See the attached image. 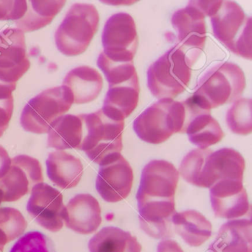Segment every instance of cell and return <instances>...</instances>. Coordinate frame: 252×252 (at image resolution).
<instances>
[{
    "instance_id": "6da1fadb",
    "label": "cell",
    "mask_w": 252,
    "mask_h": 252,
    "mask_svg": "<svg viewBox=\"0 0 252 252\" xmlns=\"http://www.w3.org/2000/svg\"><path fill=\"white\" fill-rule=\"evenodd\" d=\"M178 181L179 172L166 160H152L143 169L136 198L140 226L150 237H173L172 218L176 212L175 194Z\"/></svg>"
},
{
    "instance_id": "7a4b0ae2",
    "label": "cell",
    "mask_w": 252,
    "mask_h": 252,
    "mask_svg": "<svg viewBox=\"0 0 252 252\" xmlns=\"http://www.w3.org/2000/svg\"><path fill=\"white\" fill-rule=\"evenodd\" d=\"M214 35L231 52L252 60V19L232 1H205Z\"/></svg>"
},
{
    "instance_id": "3957f363",
    "label": "cell",
    "mask_w": 252,
    "mask_h": 252,
    "mask_svg": "<svg viewBox=\"0 0 252 252\" xmlns=\"http://www.w3.org/2000/svg\"><path fill=\"white\" fill-rule=\"evenodd\" d=\"M82 118L85 135L81 150L100 166L120 157L125 121L108 117L101 109L91 114H82Z\"/></svg>"
},
{
    "instance_id": "277c9868",
    "label": "cell",
    "mask_w": 252,
    "mask_h": 252,
    "mask_svg": "<svg viewBox=\"0 0 252 252\" xmlns=\"http://www.w3.org/2000/svg\"><path fill=\"white\" fill-rule=\"evenodd\" d=\"M246 88L242 69L231 63H219L200 78L192 95L204 110H209L237 99Z\"/></svg>"
},
{
    "instance_id": "5b68a950",
    "label": "cell",
    "mask_w": 252,
    "mask_h": 252,
    "mask_svg": "<svg viewBox=\"0 0 252 252\" xmlns=\"http://www.w3.org/2000/svg\"><path fill=\"white\" fill-rule=\"evenodd\" d=\"M186 107L184 101L163 98L146 109L133 122V129L142 141L159 144L173 134L185 133Z\"/></svg>"
},
{
    "instance_id": "8992f818",
    "label": "cell",
    "mask_w": 252,
    "mask_h": 252,
    "mask_svg": "<svg viewBox=\"0 0 252 252\" xmlns=\"http://www.w3.org/2000/svg\"><path fill=\"white\" fill-rule=\"evenodd\" d=\"M194 63L177 44L149 67L147 82L152 94L159 99L173 98L185 91L191 79Z\"/></svg>"
},
{
    "instance_id": "52a82bcc",
    "label": "cell",
    "mask_w": 252,
    "mask_h": 252,
    "mask_svg": "<svg viewBox=\"0 0 252 252\" xmlns=\"http://www.w3.org/2000/svg\"><path fill=\"white\" fill-rule=\"evenodd\" d=\"M98 24L99 14L94 5H72L55 33L59 51L67 57L83 54L96 33Z\"/></svg>"
},
{
    "instance_id": "ba28073f",
    "label": "cell",
    "mask_w": 252,
    "mask_h": 252,
    "mask_svg": "<svg viewBox=\"0 0 252 252\" xmlns=\"http://www.w3.org/2000/svg\"><path fill=\"white\" fill-rule=\"evenodd\" d=\"M73 104V94L67 87L45 90L30 100L23 109L22 126L27 132L48 133L51 125L67 113Z\"/></svg>"
},
{
    "instance_id": "9c48e42d",
    "label": "cell",
    "mask_w": 252,
    "mask_h": 252,
    "mask_svg": "<svg viewBox=\"0 0 252 252\" xmlns=\"http://www.w3.org/2000/svg\"><path fill=\"white\" fill-rule=\"evenodd\" d=\"M30 66L24 33L17 29L0 32V88L15 91L17 81Z\"/></svg>"
},
{
    "instance_id": "30bf717a",
    "label": "cell",
    "mask_w": 252,
    "mask_h": 252,
    "mask_svg": "<svg viewBox=\"0 0 252 252\" xmlns=\"http://www.w3.org/2000/svg\"><path fill=\"white\" fill-rule=\"evenodd\" d=\"M138 39L133 18L126 13L112 16L104 26L102 33L104 55L112 61L133 62Z\"/></svg>"
},
{
    "instance_id": "8fae6325",
    "label": "cell",
    "mask_w": 252,
    "mask_h": 252,
    "mask_svg": "<svg viewBox=\"0 0 252 252\" xmlns=\"http://www.w3.org/2000/svg\"><path fill=\"white\" fill-rule=\"evenodd\" d=\"M205 17L197 1H191L186 8L178 10L172 16V24L178 32V45L193 63L206 43Z\"/></svg>"
},
{
    "instance_id": "7c38bea8",
    "label": "cell",
    "mask_w": 252,
    "mask_h": 252,
    "mask_svg": "<svg viewBox=\"0 0 252 252\" xmlns=\"http://www.w3.org/2000/svg\"><path fill=\"white\" fill-rule=\"evenodd\" d=\"M43 180L42 166L37 159L26 155L16 156L11 160L9 170L0 178L2 202L20 200Z\"/></svg>"
},
{
    "instance_id": "4fadbf2b",
    "label": "cell",
    "mask_w": 252,
    "mask_h": 252,
    "mask_svg": "<svg viewBox=\"0 0 252 252\" xmlns=\"http://www.w3.org/2000/svg\"><path fill=\"white\" fill-rule=\"evenodd\" d=\"M64 209L63 194L57 189L43 182L32 189L27 211L45 229L57 232L63 228Z\"/></svg>"
},
{
    "instance_id": "5bb4252c",
    "label": "cell",
    "mask_w": 252,
    "mask_h": 252,
    "mask_svg": "<svg viewBox=\"0 0 252 252\" xmlns=\"http://www.w3.org/2000/svg\"><path fill=\"white\" fill-rule=\"evenodd\" d=\"M133 171L127 160L121 156L101 166L95 187L101 197L108 203H117L128 197L133 183Z\"/></svg>"
},
{
    "instance_id": "9a60e30c",
    "label": "cell",
    "mask_w": 252,
    "mask_h": 252,
    "mask_svg": "<svg viewBox=\"0 0 252 252\" xmlns=\"http://www.w3.org/2000/svg\"><path fill=\"white\" fill-rule=\"evenodd\" d=\"M209 189L212 209L217 218L235 219L244 216L250 209L243 181L224 180Z\"/></svg>"
},
{
    "instance_id": "2e32d148",
    "label": "cell",
    "mask_w": 252,
    "mask_h": 252,
    "mask_svg": "<svg viewBox=\"0 0 252 252\" xmlns=\"http://www.w3.org/2000/svg\"><path fill=\"white\" fill-rule=\"evenodd\" d=\"M184 102L187 109L185 133L190 142L200 149H207L220 142L224 133L219 123L211 116V111L200 107L191 96Z\"/></svg>"
},
{
    "instance_id": "e0dca14e",
    "label": "cell",
    "mask_w": 252,
    "mask_h": 252,
    "mask_svg": "<svg viewBox=\"0 0 252 252\" xmlns=\"http://www.w3.org/2000/svg\"><path fill=\"white\" fill-rule=\"evenodd\" d=\"M245 166L243 156L234 149L212 152L205 160L201 187L210 188L215 183L224 180L243 181Z\"/></svg>"
},
{
    "instance_id": "ac0fdd59",
    "label": "cell",
    "mask_w": 252,
    "mask_h": 252,
    "mask_svg": "<svg viewBox=\"0 0 252 252\" xmlns=\"http://www.w3.org/2000/svg\"><path fill=\"white\" fill-rule=\"evenodd\" d=\"M101 210L98 200L90 194H79L67 203L63 215L66 226L76 232H95L101 223Z\"/></svg>"
},
{
    "instance_id": "d6986e66",
    "label": "cell",
    "mask_w": 252,
    "mask_h": 252,
    "mask_svg": "<svg viewBox=\"0 0 252 252\" xmlns=\"http://www.w3.org/2000/svg\"><path fill=\"white\" fill-rule=\"evenodd\" d=\"M208 252H252L251 220H231L221 225Z\"/></svg>"
},
{
    "instance_id": "ffe728a7",
    "label": "cell",
    "mask_w": 252,
    "mask_h": 252,
    "mask_svg": "<svg viewBox=\"0 0 252 252\" xmlns=\"http://www.w3.org/2000/svg\"><path fill=\"white\" fill-rule=\"evenodd\" d=\"M138 78L109 88L103 106V113L117 121H125L136 108L139 100Z\"/></svg>"
},
{
    "instance_id": "44dd1931",
    "label": "cell",
    "mask_w": 252,
    "mask_h": 252,
    "mask_svg": "<svg viewBox=\"0 0 252 252\" xmlns=\"http://www.w3.org/2000/svg\"><path fill=\"white\" fill-rule=\"evenodd\" d=\"M48 146L56 150H80L85 135L82 114L64 115L58 118L50 126Z\"/></svg>"
},
{
    "instance_id": "7402d4cb",
    "label": "cell",
    "mask_w": 252,
    "mask_h": 252,
    "mask_svg": "<svg viewBox=\"0 0 252 252\" xmlns=\"http://www.w3.org/2000/svg\"><path fill=\"white\" fill-rule=\"evenodd\" d=\"M46 165L50 180L63 189L76 187L83 175L80 159L63 150L50 153Z\"/></svg>"
},
{
    "instance_id": "603a6c76",
    "label": "cell",
    "mask_w": 252,
    "mask_h": 252,
    "mask_svg": "<svg viewBox=\"0 0 252 252\" xmlns=\"http://www.w3.org/2000/svg\"><path fill=\"white\" fill-rule=\"evenodd\" d=\"M63 85L71 91L73 103L88 104L99 95L103 88V79L95 69L89 66H81L66 75Z\"/></svg>"
},
{
    "instance_id": "cb8c5ba5",
    "label": "cell",
    "mask_w": 252,
    "mask_h": 252,
    "mask_svg": "<svg viewBox=\"0 0 252 252\" xmlns=\"http://www.w3.org/2000/svg\"><path fill=\"white\" fill-rule=\"evenodd\" d=\"M173 230L189 246L198 247L212 235V224L200 212H175L172 218Z\"/></svg>"
},
{
    "instance_id": "d4e9b609",
    "label": "cell",
    "mask_w": 252,
    "mask_h": 252,
    "mask_svg": "<svg viewBox=\"0 0 252 252\" xmlns=\"http://www.w3.org/2000/svg\"><path fill=\"white\" fill-rule=\"evenodd\" d=\"M90 252H141V245L129 231L115 226L100 230L88 244Z\"/></svg>"
},
{
    "instance_id": "484cf974",
    "label": "cell",
    "mask_w": 252,
    "mask_h": 252,
    "mask_svg": "<svg viewBox=\"0 0 252 252\" xmlns=\"http://www.w3.org/2000/svg\"><path fill=\"white\" fill-rule=\"evenodd\" d=\"M28 8L24 17L15 22L17 29L23 33L35 32L49 25L64 7L63 0L27 1Z\"/></svg>"
},
{
    "instance_id": "4316f807",
    "label": "cell",
    "mask_w": 252,
    "mask_h": 252,
    "mask_svg": "<svg viewBox=\"0 0 252 252\" xmlns=\"http://www.w3.org/2000/svg\"><path fill=\"white\" fill-rule=\"evenodd\" d=\"M27 221L14 208H0V252L7 243L18 238L26 231Z\"/></svg>"
},
{
    "instance_id": "83f0119b",
    "label": "cell",
    "mask_w": 252,
    "mask_h": 252,
    "mask_svg": "<svg viewBox=\"0 0 252 252\" xmlns=\"http://www.w3.org/2000/svg\"><path fill=\"white\" fill-rule=\"evenodd\" d=\"M227 125L237 135H249L252 131V100L238 98L226 113Z\"/></svg>"
},
{
    "instance_id": "f1b7e54d",
    "label": "cell",
    "mask_w": 252,
    "mask_h": 252,
    "mask_svg": "<svg viewBox=\"0 0 252 252\" xmlns=\"http://www.w3.org/2000/svg\"><path fill=\"white\" fill-rule=\"evenodd\" d=\"M97 65L105 75L110 85L109 87L126 83L138 78L133 62L112 61L107 59L102 52L98 57Z\"/></svg>"
},
{
    "instance_id": "f546056e",
    "label": "cell",
    "mask_w": 252,
    "mask_h": 252,
    "mask_svg": "<svg viewBox=\"0 0 252 252\" xmlns=\"http://www.w3.org/2000/svg\"><path fill=\"white\" fill-rule=\"evenodd\" d=\"M212 152L209 149H195L184 158L178 172L187 182L191 185L201 187L202 173L205 160Z\"/></svg>"
},
{
    "instance_id": "4dcf8cb0",
    "label": "cell",
    "mask_w": 252,
    "mask_h": 252,
    "mask_svg": "<svg viewBox=\"0 0 252 252\" xmlns=\"http://www.w3.org/2000/svg\"><path fill=\"white\" fill-rule=\"evenodd\" d=\"M10 252H56L49 238L39 231H31L20 237Z\"/></svg>"
},
{
    "instance_id": "1f68e13d",
    "label": "cell",
    "mask_w": 252,
    "mask_h": 252,
    "mask_svg": "<svg viewBox=\"0 0 252 252\" xmlns=\"http://www.w3.org/2000/svg\"><path fill=\"white\" fill-rule=\"evenodd\" d=\"M26 0L0 1V21L21 20L27 11Z\"/></svg>"
},
{
    "instance_id": "d6a6232c",
    "label": "cell",
    "mask_w": 252,
    "mask_h": 252,
    "mask_svg": "<svg viewBox=\"0 0 252 252\" xmlns=\"http://www.w3.org/2000/svg\"><path fill=\"white\" fill-rule=\"evenodd\" d=\"M14 110L12 91L0 88V137L8 128Z\"/></svg>"
},
{
    "instance_id": "836d02e7",
    "label": "cell",
    "mask_w": 252,
    "mask_h": 252,
    "mask_svg": "<svg viewBox=\"0 0 252 252\" xmlns=\"http://www.w3.org/2000/svg\"><path fill=\"white\" fill-rule=\"evenodd\" d=\"M157 252H184V251L176 241L166 239L159 243Z\"/></svg>"
},
{
    "instance_id": "e575fe53",
    "label": "cell",
    "mask_w": 252,
    "mask_h": 252,
    "mask_svg": "<svg viewBox=\"0 0 252 252\" xmlns=\"http://www.w3.org/2000/svg\"><path fill=\"white\" fill-rule=\"evenodd\" d=\"M11 159L8 152L0 145V178H2L11 167Z\"/></svg>"
},
{
    "instance_id": "d590c367",
    "label": "cell",
    "mask_w": 252,
    "mask_h": 252,
    "mask_svg": "<svg viewBox=\"0 0 252 252\" xmlns=\"http://www.w3.org/2000/svg\"><path fill=\"white\" fill-rule=\"evenodd\" d=\"M2 202V192H1V191H0V204H1V203Z\"/></svg>"
}]
</instances>
